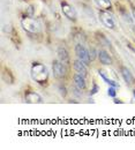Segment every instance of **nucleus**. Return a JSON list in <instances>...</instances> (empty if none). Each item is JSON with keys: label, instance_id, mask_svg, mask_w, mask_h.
<instances>
[{"label": "nucleus", "instance_id": "f257e3e1", "mask_svg": "<svg viewBox=\"0 0 135 150\" xmlns=\"http://www.w3.org/2000/svg\"><path fill=\"white\" fill-rule=\"evenodd\" d=\"M30 74L34 81L39 84H45L49 80V69L40 62H34L30 69Z\"/></svg>", "mask_w": 135, "mask_h": 150}, {"label": "nucleus", "instance_id": "f03ea898", "mask_svg": "<svg viewBox=\"0 0 135 150\" xmlns=\"http://www.w3.org/2000/svg\"><path fill=\"white\" fill-rule=\"evenodd\" d=\"M21 27L29 34H38L40 30V24L38 21L30 16H24L21 19Z\"/></svg>", "mask_w": 135, "mask_h": 150}, {"label": "nucleus", "instance_id": "7ed1b4c3", "mask_svg": "<svg viewBox=\"0 0 135 150\" xmlns=\"http://www.w3.org/2000/svg\"><path fill=\"white\" fill-rule=\"evenodd\" d=\"M98 19L100 21V23L107 28V29H116V21L112 18V15L109 13V11H104V9H100L98 12Z\"/></svg>", "mask_w": 135, "mask_h": 150}, {"label": "nucleus", "instance_id": "20e7f679", "mask_svg": "<svg viewBox=\"0 0 135 150\" xmlns=\"http://www.w3.org/2000/svg\"><path fill=\"white\" fill-rule=\"evenodd\" d=\"M75 54H76L77 59H80L81 61H83L87 66L90 65L91 62V58H90V53L87 50V47L82 44H76L75 45Z\"/></svg>", "mask_w": 135, "mask_h": 150}, {"label": "nucleus", "instance_id": "39448f33", "mask_svg": "<svg viewBox=\"0 0 135 150\" xmlns=\"http://www.w3.org/2000/svg\"><path fill=\"white\" fill-rule=\"evenodd\" d=\"M52 72L56 79L59 80H62L66 77L67 75V68H66V65L62 64L60 60H54L52 62Z\"/></svg>", "mask_w": 135, "mask_h": 150}, {"label": "nucleus", "instance_id": "423d86ee", "mask_svg": "<svg viewBox=\"0 0 135 150\" xmlns=\"http://www.w3.org/2000/svg\"><path fill=\"white\" fill-rule=\"evenodd\" d=\"M60 5H61V12H62V14H64L67 19L71 20V21H76L77 20L76 9H75L71 4L66 2V1H62Z\"/></svg>", "mask_w": 135, "mask_h": 150}, {"label": "nucleus", "instance_id": "0eeeda50", "mask_svg": "<svg viewBox=\"0 0 135 150\" xmlns=\"http://www.w3.org/2000/svg\"><path fill=\"white\" fill-rule=\"evenodd\" d=\"M120 73H121V76H122V79H124V81L126 82L127 86H132V84L135 83L134 76L126 66H121L120 67Z\"/></svg>", "mask_w": 135, "mask_h": 150}, {"label": "nucleus", "instance_id": "6e6552de", "mask_svg": "<svg viewBox=\"0 0 135 150\" xmlns=\"http://www.w3.org/2000/svg\"><path fill=\"white\" fill-rule=\"evenodd\" d=\"M73 67H74V69H75L76 73L83 75V76H86V77L88 76V66H87L83 61H81L80 59L73 61Z\"/></svg>", "mask_w": 135, "mask_h": 150}, {"label": "nucleus", "instance_id": "1a4fd4ad", "mask_svg": "<svg viewBox=\"0 0 135 150\" xmlns=\"http://www.w3.org/2000/svg\"><path fill=\"white\" fill-rule=\"evenodd\" d=\"M57 54H58V59L62 62V64H65L66 66L69 65V61H71L69 54H68V51H67L65 47L59 46L58 50H57Z\"/></svg>", "mask_w": 135, "mask_h": 150}, {"label": "nucleus", "instance_id": "9d476101", "mask_svg": "<svg viewBox=\"0 0 135 150\" xmlns=\"http://www.w3.org/2000/svg\"><path fill=\"white\" fill-rule=\"evenodd\" d=\"M25 102L30 103V104H36V103L39 104V103H43V99L37 93L28 91V93H25Z\"/></svg>", "mask_w": 135, "mask_h": 150}, {"label": "nucleus", "instance_id": "9b49d317", "mask_svg": "<svg viewBox=\"0 0 135 150\" xmlns=\"http://www.w3.org/2000/svg\"><path fill=\"white\" fill-rule=\"evenodd\" d=\"M73 80H74V84L76 86L78 89H81V90H84L86 88H87V82H86V76H83V75L78 74H74L73 76Z\"/></svg>", "mask_w": 135, "mask_h": 150}, {"label": "nucleus", "instance_id": "f8f14e48", "mask_svg": "<svg viewBox=\"0 0 135 150\" xmlns=\"http://www.w3.org/2000/svg\"><path fill=\"white\" fill-rule=\"evenodd\" d=\"M98 59H99L100 64H103L105 66H109V65L112 64V58L105 50H99L98 51Z\"/></svg>", "mask_w": 135, "mask_h": 150}, {"label": "nucleus", "instance_id": "ddd939ff", "mask_svg": "<svg viewBox=\"0 0 135 150\" xmlns=\"http://www.w3.org/2000/svg\"><path fill=\"white\" fill-rule=\"evenodd\" d=\"M98 7H100V9L104 11H111L112 9V2L111 0H95Z\"/></svg>", "mask_w": 135, "mask_h": 150}, {"label": "nucleus", "instance_id": "4468645a", "mask_svg": "<svg viewBox=\"0 0 135 150\" xmlns=\"http://www.w3.org/2000/svg\"><path fill=\"white\" fill-rule=\"evenodd\" d=\"M98 73H99V75H100V77H102V79H103V80H104V81H105V82H106L107 84H110L111 87H116V88H118V87H119V84L117 83L116 81H113V80L109 79V77H107L106 75L104 74V72H103V71H99Z\"/></svg>", "mask_w": 135, "mask_h": 150}, {"label": "nucleus", "instance_id": "2eb2a0df", "mask_svg": "<svg viewBox=\"0 0 135 150\" xmlns=\"http://www.w3.org/2000/svg\"><path fill=\"white\" fill-rule=\"evenodd\" d=\"M107 94H109V96H111V97H116V95H117L116 87H111V86H110V88H109V90H107Z\"/></svg>", "mask_w": 135, "mask_h": 150}, {"label": "nucleus", "instance_id": "dca6fc26", "mask_svg": "<svg viewBox=\"0 0 135 150\" xmlns=\"http://www.w3.org/2000/svg\"><path fill=\"white\" fill-rule=\"evenodd\" d=\"M89 53H90V58H91V61L96 58V56H98V52H96V50L93 47V49H90V51H89Z\"/></svg>", "mask_w": 135, "mask_h": 150}, {"label": "nucleus", "instance_id": "f3484780", "mask_svg": "<svg viewBox=\"0 0 135 150\" xmlns=\"http://www.w3.org/2000/svg\"><path fill=\"white\" fill-rule=\"evenodd\" d=\"M97 90H98V87H97L96 84H94V89L90 91V95H94V94H96L97 93Z\"/></svg>", "mask_w": 135, "mask_h": 150}, {"label": "nucleus", "instance_id": "a211bd4d", "mask_svg": "<svg viewBox=\"0 0 135 150\" xmlns=\"http://www.w3.org/2000/svg\"><path fill=\"white\" fill-rule=\"evenodd\" d=\"M132 15H133V18H134V20H135V8L132 9Z\"/></svg>", "mask_w": 135, "mask_h": 150}, {"label": "nucleus", "instance_id": "6ab92c4d", "mask_svg": "<svg viewBox=\"0 0 135 150\" xmlns=\"http://www.w3.org/2000/svg\"><path fill=\"white\" fill-rule=\"evenodd\" d=\"M133 96H134V98H135V89L133 90Z\"/></svg>", "mask_w": 135, "mask_h": 150}, {"label": "nucleus", "instance_id": "aec40b11", "mask_svg": "<svg viewBox=\"0 0 135 150\" xmlns=\"http://www.w3.org/2000/svg\"><path fill=\"white\" fill-rule=\"evenodd\" d=\"M133 30H134V31H135V27H134V25H133Z\"/></svg>", "mask_w": 135, "mask_h": 150}]
</instances>
